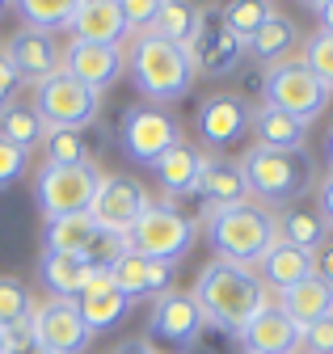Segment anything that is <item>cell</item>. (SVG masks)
<instances>
[{
    "mask_svg": "<svg viewBox=\"0 0 333 354\" xmlns=\"http://www.w3.org/2000/svg\"><path fill=\"white\" fill-rule=\"evenodd\" d=\"M190 295H194V304L202 308V321L216 325V329H224V333H240V329L274 299V295L262 287V279H258L254 270L232 266V261H211V266H202Z\"/></svg>",
    "mask_w": 333,
    "mask_h": 354,
    "instance_id": "cell-1",
    "label": "cell"
},
{
    "mask_svg": "<svg viewBox=\"0 0 333 354\" xmlns=\"http://www.w3.org/2000/svg\"><path fill=\"white\" fill-rule=\"evenodd\" d=\"M198 228L207 232V245L216 249V261H232V266H245V270H254L278 241L274 211L254 198L240 207H207Z\"/></svg>",
    "mask_w": 333,
    "mask_h": 354,
    "instance_id": "cell-2",
    "label": "cell"
},
{
    "mask_svg": "<svg viewBox=\"0 0 333 354\" xmlns=\"http://www.w3.org/2000/svg\"><path fill=\"white\" fill-rule=\"evenodd\" d=\"M127 72L135 80V88L148 97V106H169L182 102L194 88V72L186 59V47L164 42L156 34H140L127 47Z\"/></svg>",
    "mask_w": 333,
    "mask_h": 354,
    "instance_id": "cell-3",
    "label": "cell"
},
{
    "mask_svg": "<svg viewBox=\"0 0 333 354\" xmlns=\"http://www.w3.org/2000/svg\"><path fill=\"white\" fill-rule=\"evenodd\" d=\"M240 169H245L249 198L270 211L300 203L316 182V165L308 160V152H270V148L254 144L240 156Z\"/></svg>",
    "mask_w": 333,
    "mask_h": 354,
    "instance_id": "cell-4",
    "label": "cell"
},
{
    "mask_svg": "<svg viewBox=\"0 0 333 354\" xmlns=\"http://www.w3.org/2000/svg\"><path fill=\"white\" fill-rule=\"evenodd\" d=\"M194 232H198L194 219H186L178 211V203L164 198V203H148V211L135 219V228L127 232V249L140 257H152V261L178 266L194 249Z\"/></svg>",
    "mask_w": 333,
    "mask_h": 354,
    "instance_id": "cell-5",
    "label": "cell"
},
{
    "mask_svg": "<svg viewBox=\"0 0 333 354\" xmlns=\"http://www.w3.org/2000/svg\"><path fill=\"white\" fill-rule=\"evenodd\" d=\"M102 186V169L89 160V165H43L34 173V203L43 211V219H64V215H89L93 207V194Z\"/></svg>",
    "mask_w": 333,
    "mask_h": 354,
    "instance_id": "cell-6",
    "label": "cell"
},
{
    "mask_svg": "<svg viewBox=\"0 0 333 354\" xmlns=\"http://www.w3.org/2000/svg\"><path fill=\"white\" fill-rule=\"evenodd\" d=\"M329 88L300 64V59H287L278 68H266L262 72V106H274L291 118H300L304 127L316 122L329 106Z\"/></svg>",
    "mask_w": 333,
    "mask_h": 354,
    "instance_id": "cell-7",
    "label": "cell"
},
{
    "mask_svg": "<svg viewBox=\"0 0 333 354\" xmlns=\"http://www.w3.org/2000/svg\"><path fill=\"white\" fill-rule=\"evenodd\" d=\"M34 110L47 122V131H85L102 114V97L89 93L85 84H76L64 68L47 76L43 84H34Z\"/></svg>",
    "mask_w": 333,
    "mask_h": 354,
    "instance_id": "cell-8",
    "label": "cell"
},
{
    "mask_svg": "<svg viewBox=\"0 0 333 354\" xmlns=\"http://www.w3.org/2000/svg\"><path fill=\"white\" fill-rule=\"evenodd\" d=\"M186 59H190L194 76H232L249 59L245 55V42L224 26L220 5H207L202 9V21H198V30L186 42Z\"/></svg>",
    "mask_w": 333,
    "mask_h": 354,
    "instance_id": "cell-9",
    "label": "cell"
},
{
    "mask_svg": "<svg viewBox=\"0 0 333 354\" xmlns=\"http://www.w3.org/2000/svg\"><path fill=\"white\" fill-rule=\"evenodd\" d=\"M182 140V122L160 110V106H131L118 122V148L127 152L135 165H156L164 152Z\"/></svg>",
    "mask_w": 333,
    "mask_h": 354,
    "instance_id": "cell-10",
    "label": "cell"
},
{
    "mask_svg": "<svg viewBox=\"0 0 333 354\" xmlns=\"http://www.w3.org/2000/svg\"><path fill=\"white\" fill-rule=\"evenodd\" d=\"M148 190L144 182H135V177L127 173H102V186L93 194V207H89V219L102 228V232H118L127 236L135 228V219L148 211Z\"/></svg>",
    "mask_w": 333,
    "mask_h": 354,
    "instance_id": "cell-11",
    "label": "cell"
},
{
    "mask_svg": "<svg viewBox=\"0 0 333 354\" xmlns=\"http://www.w3.org/2000/svg\"><path fill=\"white\" fill-rule=\"evenodd\" d=\"M64 72L85 84L89 93H106L110 84L122 80L127 72V47H102V42H80V38H68L64 42Z\"/></svg>",
    "mask_w": 333,
    "mask_h": 354,
    "instance_id": "cell-12",
    "label": "cell"
},
{
    "mask_svg": "<svg viewBox=\"0 0 333 354\" xmlns=\"http://www.w3.org/2000/svg\"><path fill=\"white\" fill-rule=\"evenodd\" d=\"M30 333L51 354H85L89 342H93V329L76 313V299H43L34 308Z\"/></svg>",
    "mask_w": 333,
    "mask_h": 354,
    "instance_id": "cell-13",
    "label": "cell"
},
{
    "mask_svg": "<svg viewBox=\"0 0 333 354\" xmlns=\"http://www.w3.org/2000/svg\"><path fill=\"white\" fill-rule=\"evenodd\" d=\"M249 122H254V106L245 93H211L202 97L194 127L207 148H232L249 136Z\"/></svg>",
    "mask_w": 333,
    "mask_h": 354,
    "instance_id": "cell-14",
    "label": "cell"
},
{
    "mask_svg": "<svg viewBox=\"0 0 333 354\" xmlns=\"http://www.w3.org/2000/svg\"><path fill=\"white\" fill-rule=\"evenodd\" d=\"M0 55L21 76V84H43L64 68V47L55 42V34H38V30H17Z\"/></svg>",
    "mask_w": 333,
    "mask_h": 354,
    "instance_id": "cell-15",
    "label": "cell"
},
{
    "mask_svg": "<svg viewBox=\"0 0 333 354\" xmlns=\"http://www.w3.org/2000/svg\"><path fill=\"white\" fill-rule=\"evenodd\" d=\"M207 321H202V308L194 304L190 291H169V295H160L152 304V325L148 333L156 342H169V346H194L202 337Z\"/></svg>",
    "mask_w": 333,
    "mask_h": 354,
    "instance_id": "cell-16",
    "label": "cell"
},
{
    "mask_svg": "<svg viewBox=\"0 0 333 354\" xmlns=\"http://www.w3.org/2000/svg\"><path fill=\"white\" fill-rule=\"evenodd\" d=\"M110 279H114V287L127 295L131 304L135 299H144V295H169L173 291V279H178V266H169V261H152V257H140V253H122L114 266H110Z\"/></svg>",
    "mask_w": 333,
    "mask_h": 354,
    "instance_id": "cell-17",
    "label": "cell"
},
{
    "mask_svg": "<svg viewBox=\"0 0 333 354\" xmlns=\"http://www.w3.org/2000/svg\"><path fill=\"white\" fill-rule=\"evenodd\" d=\"M68 34L80 42H102V47H127L131 42L118 0H76Z\"/></svg>",
    "mask_w": 333,
    "mask_h": 354,
    "instance_id": "cell-18",
    "label": "cell"
},
{
    "mask_svg": "<svg viewBox=\"0 0 333 354\" xmlns=\"http://www.w3.org/2000/svg\"><path fill=\"white\" fill-rule=\"evenodd\" d=\"M127 308H131V299L114 287L110 270H93V279L85 283V291L76 295V313H80V321L93 329V337L106 333V329H114L122 317H127Z\"/></svg>",
    "mask_w": 333,
    "mask_h": 354,
    "instance_id": "cell-19",
    "label": "cell"
},
{
    "mask_svg": "<svg viewBox=\"0 0 333 354\" xmlns=\"http://www.w3.org/2000/svg\"><path fill=\"white\" fill-rule=\"evenodd\" d=\"M236 337H240V350H249V354H296L300 350V329L287 321V313L274 299Z\"/></svg>",
    "mask_w": 333,
    "mask_h": 354,
    "instance_id": "cell-20",
    "label": "cell"
},
{
    "mask_svg": "<svg viewBox=\"0 0 333 354\" xmlns=\"http://www.w3.org/2000/svg\"><path fill=\"white\" fill-rule=\"evenodd\" d=\"M300 47H304V38H300L296 21H291L287 13H274L254 38L245 42V55L266 72V68H278V64H287V59H296Z\"/></svg>",
    "mask_w": 333,
    "mask_h": 354,
    "instance_id": "cell-21",
    "label": "cell"
},
{
    "mask_svg": "<svg viewBox=\"0 0 333 354\" xmlns=\"http://www.w3.org/2000/svg\"><path fill=\"white\" fill-rule=\"evenodd\" d=\"M274 304L287 313V321L296 325V329H308V325H316V321L333 317V287H329L325 279L308 274V279H300L296 287L278 291V295H274Z\"/></svg>",
    "mask_w": 333,
    "mask_h": 354,
    "instance_id": "cell-22",
    "label": "cell"
},
{
    "mask_svg": "<svg viewBox=\"0 0 333 354\" xmlns=\"http://www.w3.org/2000/svg\"><path fill=\"white\" fill-rule=\"evenodd\" d=\"M202 160H207V152H198L194 144L178 140V144H173L169 152H164V156H160V160L152 165V173H156L160 190L169 194V203H173V198H186V194H198Z\"/></svg>",
    "mask_w": 333,
    "mask_h": 354,
    "instance_id": "cell-23",
    "label": "cell"
},
{
    "mask_svg": "<svg viewBox=\"0 0 333 354\" xmlns=\"http://www.w3.org/2000/svg\"><path fill=\"white\" fill-rule=\"evenodd\" d=\"M198 198H202V207H240V203H249V186H245L240 160L207 156L202 160V177H198Z\"/></svg>",
    "mask_w": 333,
    "mask_h": 354,
    "instance_id": "cell-24",
    "label": "cell"
},
{
    "mask_svg": "<svg viewBox=\"0 0 333 354\" xmlns=\"http://www.w3.org/2000/svg\"><path fill=\"white\" fill-rule=\"evenodd\" d=\"M274 219H278V241H287V245H296L300 253H321L325 245H329V224H325V215L316 211V203H291V207H278L274 211Z\"/></svg>",
    "mask_w": 333,
    "mask_h": 354,
    "instance_id": "cell-25",
    "label": "cell"
},
{
    "mask_svg": "<svg viewBox=\"0 0 333 354\" xmlns=\"http://www.w3.org/2000/svg\"><path fill=\"white\" fill-rule=\"evenodd\" d=\"M38 279H43L51 299H76L85 291V283L93 279V266L85 261V253H51V249H43V257H38Z\"/></svg>",
    "mask_w": 333,
    "mask_h": 354,
    "instance_id": "cell-26",
    "label": "cell"
},
{
    "mask_svg": "<svg viewBox=\"0 0 333 354\" xmlns=\"http://www.w3.org/2000/svg\"><path fill=\"white\" fill-rule=\"evenodd\" d=\"M249 136L258 140V148H270V152H304L308 148V127L300 118L274 110V106H258L254 110Z\"/></svg>",
    "mask_w": 333,
    "mask_h": 354,
    "instance_id": "cell-27",
    "label": "cell"
},
{
    "mask_svg": "<svg viewBox=\"0 0 333 354\" xmlns=\"http://www.w3.org/2000/svg\"><path fill=\"white\" fill-rule=\"evenodd\" d=\"M254 274L262 279V287H266L270 295H278V291L296 287L300 279H308V274H312V253H300L296 245L274 241V245H270V253L258 261V270H254Z\"/></svg>",
    "mask_w": 333,
    "mask_h": 354,
    "instance_id": "cell-28",
    "label": "cell"
},
{
    "mask_svg": "<svg viewBox=\"0 0 333 354\" xmlns=\"http://www.w3.org/2000/svg\"><path fill=\"white\" fill-rule=\"evenodd\" d=\"M0 140H9V144L21 148V152L43 148V140H47V122L38 118L34 102L17 97V102H9L5 110H0Z\"/></svg>",
    "mask_w": 333,
    "mask_h": 354,
    "instance_id": "cell-29",
    "label": "cell"
},
{
    "mask_svg": "<svg viewBox=\"0 0 333 354\" xmlns=\"http://www.w3.org/2000/svg\"><path fill=\"white\" fill-rule=\"evenodd\" d=\"M202 9H207V5H190V0H156V21H152L148 34L186 47L190 34H194L198 21H202Z\"/></svg>",
    "mask_w": 333,
    "mask_h": 354,
    "instance_id": "cell-30",
    "label": "cell"
},
{
    "mask_svg": "<svg viewBox=\"0 0 333 354\" xmlns=\"http://www.w3.org/2000/svg\"><path fill=\"white\" fill-rule=\"evenodd\" d=\"M72 9H76V0H17L13 5V13L21 17V30H38V34L68 30Z\"/></svg>",
    "mask_w": 333,
    "mask_h": 354,
    "instance_id": "cell-31",
    "label": "cell"
},
{
    "mask_svg": "<svg viewBox=\"0 0 333 354\" xmlns=\"http://www.w3.org/2000/svg\"><path fill=\"white\" fill-rule=\"evenodd\" d=\"M93 236H97V224L89 215H64V219H51L47 224L43 249H51V253H85Z\"/></svg>",
    "mask_w": 333,
    "mask_h": 354,
    "instance_id": "cell-32",
    "label": "cell"
},
{
    "mask_svg": "<svg viewBox=\"0 0 333 354\" xmlns=\"http://www.w3.org/2000/svg\"><path fill=\"white\" fill-rule=\"evenodd\" d=\"M34 308H38V299L30 295V287H26V283H17V279H5V274H0V333L30 329Z\"/></svg>",
    "mask_w": 333,
    "mask_h": 354,
    "instance_id": "cell-33",
    "label": "cell"
},
{
    "mask_svg": "<svg viewBox=\"0 0 333 354\" xmlns=\"http://www.w3.org/2000/svg\"><path fill=\"white\" fill-rule=\"evenodd\" d=\"M278 9L274 5H266V0H236V5H220V17H224V26L240 38V42H249L270 17H274Z\"/></svg>",
    "mask_w": 333,
    "mask_h": 354,
    "instance_id": "cell-34",
    "label": "cell"
},
{
    "mask_svg": "<svg viewBox=\"0 0 333 354\" xmlns=\"http://www.w3.org/2000/svg\"><path fill=\"white\" fill-rule=\"evenodd\" d=\"M43 165H89V140H85V131H47V140H43Z\"/></svg>",
    "mask_w": 333,
    "mask_h": 354,
    "instance_id": "cell-35",
    "label": "cell"
},
{
    "mask_svg": "<svg viewBox=\"0 0 333 354\" xmlns=\"http://www.w3.org/2000/svg\"><path fill=\"white\" fill-rule=\"evenodd\" d=\"M300 64L333 93V34H321V30L308 34L304 47H300Z\"/></svg>",
    "mask_w": 333,
    "mask_h": 354,
    "instance_id": "cell-36",
    "label": "cell"
},
{
    "mask_svg": "<svg viewBox=\"0 0 333 354\" xmlns=\"http://www.w3.org/2000/svg\"><path fill=\"white\" fill-rule=\"evenodd\" d=\"M118 9H122V21H127L131 38L148 34L152 21H156V0H118Z\"/></svg>",
    "mask_w": 333,
    "mask_h": 354,
    "instance_id": "cell-37",
    "label": "cell"
},
{
    "mask_svg": "<svg viewBox=\"0 0 333 354\" xmlns=\"http://www.w3.org/2000/svg\"><path fill=\"white\" fill-rule=\"evenodd\" d=\"M26 169H30V152L13 148L9 140H0V190L13 186V182H21Z\"/></svg>",
    "mask_w": 333,
    "mask_h": 354,
    "instance_id": "cell-38",
    "label": "cell"
},
{
    "mask_svg": "<svg viewBox=\"0 0 333 354\" xmlns=\"http://www.w3.org/2000/svg\"><path fill=\"white\" fill-rule=\"evenodd\" d=\"M300 354H333V317L300 329Z\"/></svg>",
    "mask_w": 333,
    "mask_h": 354,
    "instance_id": "cell-39",
    "label": "cell"
},
{
    "mask_svg": "<svg viewBox=\"0 0 333 354\" xmlns=\"http://www.w3.org/2000/svg\"><path fill=\"white\" fill-rule=\"evenodd\" d=\"M5 354H51V350L38 342L30 329H17V333H5Z\"/></svg>",
    "mask_w": 333,
    "mask_h": 354,
    "instance_id": "cell-40",
    "label": "cell"
},
{
    "mask_svg": "<svg viewBox=\"0 0 333 354\" xmlns=\"http://www.w3.org/2000/svg\"><path fill=\"white\" fill-rule=\"evenodd\" d=\"M17 93H21V76L9 68L5 55H0V110H5L9 102H17Z\"/></svg>",
    "mask_w": 333,
    "mask_h": 354,
    "instance_id": "cell-41",
    "label": "cell"
},
{
    "mask_svg": "<svg viewBox=\"0 0 333 354\" xmlns=\"http://www.w3.org/2000/svg\"><path fill=\"white\" fill-rule=\"evenodd\" d=\"M316 211L325 215V224H329V232H333V173L316 186Z\"/></svg>",
    "mask_w": 333,
    "mask_h": 354,
    "instance_id": "cell-42",
    "label": "cell"
},
{
    "mask_svg": "<svg viewBox=\"0 0 333 354\" xmlns=\"http://www.w3.org/2000/svg\"><path fill=\"white\" fill-rule=\"evenodd\" d=\"M312 274H316V279H325V283L333 287V241H329V245L312 257Z\"/></svg>",
    "mask_w": 333,
    "mask_h": 354,
    "instance_id": "cell-43",
    "label": "cell"
},
{
    "mask_svg": "<svg viewBox=\"0 0 333 354\" xmlns=\"http://www.w3.org/2000/svg\"><path fill=\"white\" fill-rule=\"evenodd\" d=\"M308 13L316 17V30L321 34H333V0H312Z\"/></svg>",
    "mask_w": 333,
    "mask_h": 354,
    "instance_id": "cell-44",
    "label": "cell"
},
{
    "mask_svg": "<svg viewBox=\"0 0 333 354\" xmlns=\"http://www.w3.org/2000/svg\"><path fill=\"white\" fill-rule=\"evenodd\" d=\"M118 354H164L156 342H148V337H135V342H127V346H122Z\"/></svg>",
    "mask_w": 333,
    "mask_h": 354,
    "instance_id": "cell-45",
    "label": "cell"
},
{
    "mask_svg": "<svg viewBox=\"0 0 333 354\" xmlns=\"http://www.w3.org/2000/svg\"><path fill=\"white\" fill-rule=\"evenodd\" d=\"M325 152H329V173H333V127H329V140H325Z\"/></svg>",
    "mask_w": 333,
    "mask_h": 354,
    "instance_id": "cell-46",
    "label": "cell"
},
{
    "mask_svg": "<svg viewBox=\"0 0 333 354\" xmlns=\"http://www.w3.org/2000/svg\"><path fill=\"white\" fill-rule=\"evenodd\" d=\"M5 9H9V5H5V0H0V17H5Z\"/></svg>",
    "mask_w": 333,
    "mask_h": 354,
    "instance_id": "cell-47",
    "label": "cell"
},
{
    "mask_svg": "<svg viewBox=\"0 0 333 354\" xmlns=\"http://www.w3.org/2000/svg\"><path fill=\"white\" fill-rule=\"evenodd\" d=\"M0 354H5V333H0Z\"/></svg>",
    "mask_w": 333,
    "mask_h": 354,
    "instance_id": "cell-48",
    "label": "cell"
},
{
    "mask_svg": "<svg viewBox=\"0 0 333 354\" xmlns=\"http://www.w3.org/2000/svg\"><path fill=\"white\" fill-rule=\"evenodd\" d=\"M240 354H249V350H240Z\"/></svg>",
    "mask_w": 333,
    "mask_h": 354,
    "instance_id": "cell-49",
    "label": "cell"
},
{
    "mask_svg": "<svg viewBox=\"0 0 333 354\" xmlns=\"http://www.w3.org/2000/svg\"><path fill=\"white\" fill-rule=\"evenodd\" d=\"M296 354H300V350H296Z\"/></svg>",
    "mask_w": 333,
    "mask_h": 354,
    "instance_id": "cell-50",
    "label": "cell"
}]
</instances>
